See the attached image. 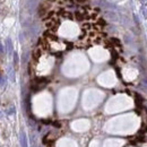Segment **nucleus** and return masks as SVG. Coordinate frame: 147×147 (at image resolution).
Masks as SVG:
<instances>
[{"mask_svg": "<svg viewBox=\"0 0 147 147\" xmlns=\"http://www.w3.org/2000/svg\"><path fill=\"white\" fill-rule=\"evenodd\" d=\"M47 79H44V78H39V79H35L34 81H33V84H32V88L34 89V91H39V89H41V88H43L45 85H47Z\"/></svg>", "mask_w": 147, "mask_h": 147, "instance_id": "1", "label": "nucleus"}, {"mask_svg": "<svg viewBox=\"0 0 147 147\" xmlns=\"http://www.w3.org/2000/svg\"><path fill=\"white\" fill-rule=\"evenodd\" d=\"M6 45H7V52H8V54L11 56L12 52H14V51H12L14 48H12V42H11V40H10L9 37H8L7 41H6Z\"/></svg>", "mask_w": 147, "mask_h": 147, "instance_id": "3", "label": "nucleus"}, {"mask_svg": "<svg viewBox=\"0 0 147 147\" xmlns=\"http://www.w3.org/2000/svg\"><path fill=\"white\" fill-rule=\"evenodd\" d=\"M18 62H19L18 53H17V52H14V66H15V68H17V67H18Z\"/></svg>", "mask_w": 147, "mask_h": 147, "instance_id": "6", "label": "nucleus"}, {"mask_svg": "<svg viewBox=\"0 0 147 147\" xmlns=\"http://www.w3.org/2000/svg\"><path fill=\"white\" fill-rule=\"evenodd\" d=\"M8 75H9V79L11 81H15V72H14V69L11 67L8 68Z\"/></svg>", "mask_w": 147, "mask_h": 147, "instance_id": "4", "label": "nucleus"}, {"mask_svg": "<svg viewBox=\"0 0 147 147\" xmlns=\"http://www.w3.org/2000/svg\"><path fill=\"white\" fill-rule=\"evenodd\" d=\"M7 114H12V113H15V106L14 105H10L8 109H7Z\"/></svg>", "mask_w": 147, "mask_h": 147, "instance_id": "8", "label": "nucleus"}, {"mask_svg": "<svg viewBox=\"0 0 147 147\" xmlns=\"http://www.w3.org/2000/svg\"><path fill=\"white\" fill-rule=\"evenodd\" d=\"M142 85H143V87L145 88V89H147V79L145 78V79H143V81H142Z\"/></svg>", "mask_w": 147, "mask_h": 147, "instance_id": "9", "label": "nucleus"}, {"mask_svg": "<svg viewBox=\"0 0 147 147\" xmlns=\"http://www.w3.org/2000/svg\"><path fill=\"white\" fill-rule=\"evenodd\" d=\"M106 16L112 20H118V16L116 12H106Z\"/></svg>", "mask_w": 147, "mask_h": 147, "instance_id": "7", "label": "nucleus"}, {"mask_svg": "<svg viewBox=\"0 0 147 147\" xmlns=\"http://www.w3.org/2000/svg\"><path fill=\"white\" fill-rule=\"evenodd\" d=\"M3 51H5V49H3V47H2V44L0 43V54H2V53H3Z\"/></svg>", "mask_w": 147, "mask_h": 147, "instance_id": "10", "label": "nucleus"}, {"mask_svg": "<svg viewBox=\"0 0 147 147\" xmlns=\"http://www.w3.org/2000/svg\"><path fill=\"white\" fill-rule=\"evenodd\" d=\"M19 143H20V147H28L27 137H26V134H25L24 131H20V135H19Z\"/></svg>", "mask_w": 147, "mask_h": 147, "instance_id": "2", "label": "nucleus"}, {"mask_svg": "<svg viewBox=\"0 0 147 147\" xmlns=\"http://www.w3.org/2000/svg\"><path fill=\"white\" fill-rule=\"evenodd\" d=\"M77 1H85V0H77Z\"/></svg>", "mask_w": 147, "mask_h": 147, "instance_id": "14", "label": "nucleus"}, {"mask_svg": "<svg viewBox=\"0 0 147 147\" xmlns=\"http://www.w3.org/2000/svg\"><path fill=\"white\" fill-rule=\"evenodd\" d=\"M40 57H41V50H40V49H35V50L33 51V58H34L35 60H37Z\"/></svg>", "mask_w": 147, "mask_h": 147, "instance_id": "5", "label": "nucleus"}, {"mask_svg": "<svg viewBox=\"0 0 147 147\" xmlns=\"http://www.w3.org/2000/svg\"><path fill=\"white\" fill-rule=\"evenodd\" d=\"M2 83H3V77H2V75L0 74V85H2Z\"/></svg>", "mask_w": 147, "mask_h": 147, "instance_id": "11", "label": "nucleus"}, {"mask_svg": "<svg viewBox=\"0 0 147 147\" xmlns=\"http://www.w3.org/2000/svg\"><path fill=\"white\" fill-rule=\"evenodd\" d=\"M142 1H143L144 3H147V0H142Z\"/></svg>", "mask_w": 147, "mask_h": 147, "instance_id": "12", "label": "nucleus"}, {"mask_svg": "<svg viewBox=\"0 0 147 147\" xmlns=\"http://www.w3.org/2000/svg\"><path fill=\"white\" fill-rule=\"evenodd\" d=\"M49 1H51V2H53V1H56V0H49Z\"/></svg>", "mask_w": 147, "mask_h": 147, "instance_id": "13", "label": "nucleus"}]
</instances>
